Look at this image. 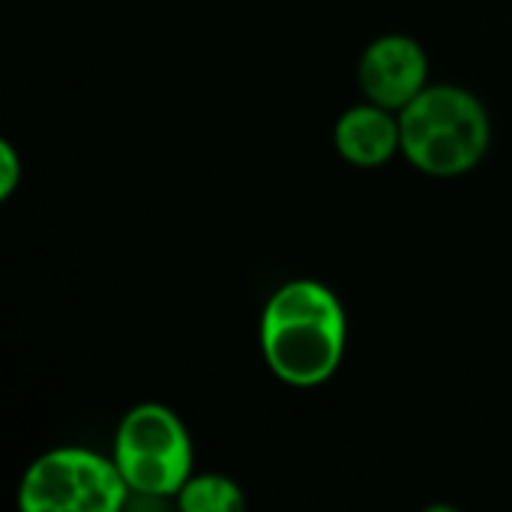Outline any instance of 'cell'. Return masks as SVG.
Here are the masks:
<instances>
[{
    "mask_svg": "<svg viewBox=\"0 0 512 512\" xmlns=\"http://www.w3.org/2000/svg\"><path fill=\"white\" fill-rule=\"evenodd\" d=\"M348 321L339 297L312 279L282 285L261 315V354L270 372L291 387H318L345 357Z\"/></svg>",
    "mask_w": 512,
    "mask_h": 512,
    "instance_id": "6da1fadb",
    "label": "cell"
},
{
    "mask_svg": "<svg viewBox=\"0 0 512 512\" xmlns=\"http://www.w3.org/2000/svg\"><path fill=\"white\" fill-rule=\"evenodd\" d=\"M402 156L423 174L459 177L483 162L492 144L486 105L459 84H429L399 111Z\"/></svg>",
    "mask_w": 512,
    "mask_h": 512,
    "instance_id": "7a4b0ae2",
    "label": "cell"
},
{
    "mask_svg": "<svg viewBox=\"0 0 512 512\" xmlns=\"http://www.w3.org/2000/svg\"><path fill=\"white\" fill-rule=\"evenodd\" d=\"M138 498H177V492L192 477V438L180 417L159 405H135L117 426L114 456H111Z\"/></svg>",
    "mask_w": 512,
    "mask_h": 512,
    "instance_id": "3957f363",
    "label": "cell"
},
{
    "mask_svg": "<svg viewBox=\"0 0 512 512\" xmlns=\"http://www.w3.org/2000/svg\"><path fill=\"white\" fill-rule=\"evenodd\" d=\"M126 501L129 486L117 462L78 447L39 456L18 486L24 512H117Z\"/></svg>",
    "mask_w": 512,
    "mask_h": 512,
    "instance_id": "277c9868",
    "label": "cell"
},
{
    "mask_svg": "<svg viewBox=\"0 0 512 512\" xmlns=\"http://www.w3.org/2000/svg\"><path fill=\"white\" fill-rule=\"evenodd\" d=\"M357 81L369 102L402 111L429 87V57L414 36L384 33L360 54Z\"/></svg>",
    "mask_w": 512,
    "mask_h": 512,
    "instance_id": "5b68a950",
    "label": "cell"
},
{
    "mask_svg": "<svg viewBox=\"0 0 512 512\" xmlns=\"http://www.w3.org/2000/svg\"><path fill=\"white\" fill-rule=\"evenodd\" d=\"M336 150L345 162L357 168H378L402 153L399 111L366 102L348 108L333 129Z\"/></svg>",
    "mask_w": 512,
    "mask_h": 512,
    "instance_id": "8992f818",
    "label": "cell"
},
{
    "mask_svg": "<svg viewBox=\"0 0 512 512\" xmlns=\"http://www.w3.org/2000/svg\"><path fill=\"white\" fill-rule=\"evenodd\" d=\"M243 492L234 480L222 474L189 477L177 492V507L183 512H237L243 510Z\"/></svg>",
    "mask_w": 512,
    "mask_h": 512,
    "instance_id": "52a82bcc",
    "label": "cell"
},
{
    "mask_svg": "<svg viewBox=\"0 0 512 512\" xmlns=\"http://www.w3.org/2000/svg\"><path fill=\"white\" fill-rule=\"evenodd\" d=\"M21 180V159L9 141H0V198H9Z\"/></svg>",
    "mask_w": 512,
    "mask_h": 512,
    "instance_id": "ba28073f",
    "label": "cell"
}]
</instances>
